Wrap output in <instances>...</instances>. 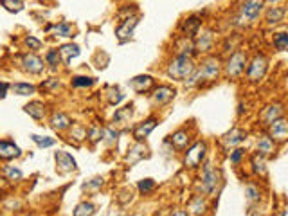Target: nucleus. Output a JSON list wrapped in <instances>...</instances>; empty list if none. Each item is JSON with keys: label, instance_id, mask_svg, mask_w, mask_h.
Wrapping results in <instances>:
<instances>
[{"label": "nucleus", "instance_id": "37", "mask_svg": "<svg viewBox=\"0 0 288 216\" xmlns=\"http://www.w3.org/2000/svg\"><path fill=\"white\" fill-rule=\"evenodd\" d=\"M245 195H247V200L248 202H259V198H261V191H259L258 186H254V184H247V187H245Z\"/></svg>", "mask_w": 288, "mask_h": 216}, {"label": "nucleus", "instance_id": "42", "mask_svg": "<svg viewBox=\"0 0 288 216\" xmlns=\"http://www.w3.org/2000/svg\"><path fill=\"white\" fill-rule=\"evenodd\" d=\"M123 98H124V96L119 92V90L112 89V90H110V94H108V103L110 105H119L121 101H123Z\"/></svg>", "mask_w": 288, "mask_h": 216}, {"label": "nucleus", "instance_id": "39", "mask_svg": "<svg viewBox=\"0 0 288 216\" xmlns=\"http://www.w3.org/2000/svg\"><path fill=\"white\" fill-rule=\"evenodd\" d=\"M94 85V79L87 78V76H74L72 78V87L76 89H81V87H92Z\"/></svg>", "mask_w": 288, "mask_h": 216}, {"label": "nucleus", "instance_id": "50", "mask_svg": "<svg viewBox=\"0 0 288 216\" xmlns=\"http://www.w3.org/2000/svg\"><path fill=\"white\" fill-rule=\"evenodd\" d=\"M171 216H189V213H186V211H180V209H179V211H175V213H173V215H171Z\"/></svg>", "mask_w": 288, "mask_h": 216}, {"label": "nucleus", "instance_id": "19", "mask_svg": "<svg viewBox=\"0 0 288 216\" xmlns=\"http://www.w3.org/2000/svg\"><path fill=\"white\" fill-rule=\"evenodd\" d=\"M22 152L20 148L16 146L15 143H9V141H0V159L2 161H11V159L20 157Z\"/></svg>", "mask_w": 288, "mask_h": 216}, {"label": "nucleus", "instance_id": "7", "mask_svg": "<svg viewBox=\"0 0 288 216\" xmlns=\"http://www.w3.org/2000/svg\"><path fill=\"white\" fill-rule=\"evenodd\" d=\"M268 135L276 141V143H285L288 141V121L285 117L276 119L274 123L268 124Z\"/></svg>", "mask_w": 288, "mask_h": 216}, {"label": "nucleus", "instance_id": "44", "mask_svg": "<svg viewBox=\"0 0 288 216\" xmlns=\"http://www.w3.org/2000/svg\"><path fill=\"white\" fill-rule=\"evenodd\" d=\"M42 89H44V90H50V92H52V90H58V89H60V81H58V79H54V78H50V79H47V81H44V83H42Z\"/></svg>", "mask_w": 288, "mask_h": 216}, {"label": "nucleus", "instance_id": "12", "mask_svg": "<svg viewBox=\"0 0 288 216\" xmlns=\"http://www.w3.org/2000/svg\"><path fill=\"white\" fill-rule=\"evenodd\" d=\"M22 65H24V70H27L31 74H40L45 69L44 59L40 56H36V54H25L22 58Z\"/></svg>", "mask_w": 288, "mask_h": 216}, {"label": "nucleus", "instance_id": "31", "mask_svg": "<svg viewBox=\"0 0 288 216\" xmlns=\"http://www.w3.org/2000/svg\"><path fill=\"white\" fill-rule=\"evenodd\" d=\"M11 90L16 94V96H33L36 92V87L31 83H15L11 85Z\"/></svg>", "mask_w": 288, "mask_h": 216}, {"label": "nucleus", "instance_id": "13", "mask_svg": "<svg viewBox=\"0 0 288 216\" xmlns=\"http://www.w3.org/2000/svg\"><path fill=\"white\" fill-rule=\"evenodd\" d=\"M259 117H261V123H263L265 126H268V124L274 123L276 119L283 117V105H281V103L268 105L263 112H261V115H259Z\"/></svg>", "mask_w": 288, "mask_h": 216}, {"label": "nucleus", "instance_id": "27", "mask_svg": "<svg viewBox=\"0 0 288 216\" xmlns=\"http://www.w3.org/2000/svg\"><path fill=\"white\" fill-rule=\"evenodd\" d=\"M58 53H60V56L63 58L65 63H69V61H70L72 58H76V56H80L81 51H80V47H78L76 44H65V45H61Z\"/></svg>", "mask_w": 288, "mask_h": 216}, {"label": "nucleus", "instance_id": "14", "mask_svg": "<svg viewBox=\"0 0 288 216\" xmlns=\"http://www.w3.org/2000/svg\"><path fill=\"white\" fill-rule=\"evenodd\" d=\"M157 124H159V119H157V117H148L146 121H143L141 124H137V126H135L134 137L137 139V141H143V139H146L149 133L153 132Z\"/></svg>", "mask_w": 288, "mask_h": 216}, {"label": "nucleus", "instance_id": "35", "mask_svg": "<svg viewBox=\"0 0 288 216\" xmlns=\"http://www.w3.org/2000/svg\"><path fill=\"white\" fill-rule=\"evenodd\" d=\"M132 113H134V105H128V107L121 108L119 112H115L114 121H115V123H123V121H128V119L132 117Z\"/></svg>", "mask_w": 288, "mask_h": 216}, {"label": "nucleus", "instance_id": "46", "mask_svg": "<svg viewBox=\"0 0 288 216\" xmlns=\"http://www.w3.org/2000/svg\"><path fill=\"white\" fill-rule=\"evenodd\" d=\"M103 137H104V141L106 143H115L117 141V132H114L112 128H106V130H103Z\"/></svg>", "mask_w": 288, "mask_h": 216}, {"label": "nucleus", "instance_id": "26", "mask_svg": "<svg viewBox=\"0 0 288 216\" xmlns=\"http://www.w3.org/2000/svg\"><path fill=\"white\" fill-rule=\"evenodd\" d=\"M130 85H132V89L137 90V92H146V90L153 85V78H151V76H137V78H134L130 81Z\"/></svg>", "mask_w": 288, "mask_h": 216}, {"label": "nucleus", "instance_id": "34", "mask_svg": "<svg viewBox=\"0 0 288 216\" xmlns=\"http://www.w3.org/2000/svg\"><path fill=\"white\" fill-rule=\"evenodd\" d=\"M2 171H4V175H5L7 180H13V182L22 180V177H24L20 169H18V167H13V166H4L2 167Z\"/></svg>", "mask_w": 288, "mask_h": 216}, {"label": "nucleus", "instance_id": "2", "mask_svg": "<svg viewBox=\"0 0 288 216\" xmlns=\"http://www.w3.org/2000/svg\"><path fill=\"white\" fill-rule=\"evenodd\" d=\"M265 5V0H243L241 5H240V11H238V25L241 27H247V25L254 24L256 20H258L259 13L263 9Z\"/></svg>", "mask_w": 288, "mask_h": 216}, {"label": "nucleus", "instance_id": "47", "mask_svg": "<svg viewBox=\"0 0 288 216\" xmlns=\"http://www.w3.org/2000/svg\"><path fill=\"white\" fill-rule=\"evenodd\" d=\"M243 155H245L243 150H241V148H236V150H233V152H231V162H233V164H238V162L241 161V157H243Z\"/></svg>", "mask_w": 288, "mask_h": 216}, {"label": "nucleus", "instance_id": "49", "mask_svg": "<svg viewBox=\"0 0 288 216\" xmlns=\"http://www.w3.org/2000/svg\"><path fill=\"white\" fill-rule=\"evenodd\" d=\"M9 89H11V87L7 83H0V98H4L5 92H7Z\"/></svg>", "mask_w": 288, "mask_h": 216}, {"label": "nucleus", "instance_id": "8", "mask_svg": "<svg viewBox=\"0 0 288 216\" xmlns=\"http://www.w3.org/2000/svg\"><path fill=\"white\" fill-rule=\"evenodd\" d=\"M214 45V33L211 29H202L196 33L194 38V49L196 53H211Z\"/></svg>", "mask_w": 288, "mask_h": 216}, {"label": "nucleus", "instance_id": "38", "mask_svg": "<svg viewBox=\"0 0 288 216\" xmlns=\"http://www.w3.org/2000/svg\"><path fill=\"white\" fill-rule=\"evenodd\" d=\"M31 139H33V143H36L40 148H50L56 144V141L52 137H44V135H36V133H33Z\"/></svg>", "mask_w": 288, "mask_h": 216}, {"label": "nucleus", "instance_id": "28", "mask_svg": "<svg viewBox=\"0 0 288 216\" xmlns=\"http://www.w3.org/2000/svg\"><path fill=\"white\" fill-rule=\"evenodd\" d=\"M272 47L278 53H285L288 51V31H283V33H276L272 36Z\"/></svg>", "mask_w": 288, "mask_h": 216}, {"label": "nucleus", "instance_id": "6", "mask_svg": "<svg viewBox=\"0 0 288 216\" xmlns=\"http://www.w3.org/2000/svg\"><path fill=\"white\" fill-rule=\"evenodd\" d=\"M205 152H207V144L204 141H198L194 143L193 146L188 148V152L184 155V164L188 167H198L202 162H204Z\"/></svg>", "mask_w": 288, "mask_h": 216}, {"label": "nucleus", "instance_id": "4", "mask_svg": "<svg viewBox=\"0 0 288 216\" xmlns=\"http://www.w3.org/2000/svg\"><path fill=\"white\" fill-rule=\"evenodd\" d=\"M218 184L220 171L211 162H204V169H202V177H200V191L204 195H213L218 189Z\"/></svg>", "mask_w": 288, "mask_h": 216}, {"label": "nucleus", "instance_id": "43", "mask_svg": "<svg viewBox=\"0 0 288 216\" xmlns=\"http://www.w3.org/2000/svg\"><path fill=\"white\" fill-rule=\"evenodd\" d=\"M25 45L29 47V51H38L42 49V42L35 36H25Z\"/></svg>", "mask_w": 288, "mask_h": 216}, {"label": "nucleus", "instance_id": "30", "mask_svg": "<svg viewBox=\"0 0 288 216\" xmlns=\"http://www.w3.org/2000/svg\"><path fill=\"white\" fill-rule=\"evenodd\" d=\"M94 213H96V206L92 202H81V204L76 206L72 216H92Z\"/></svg>", "mask_w": 288, "mask_h": 216}, {"label": "nucleus", "instance_id": "20", "mask_svg": "<svg viewBox=\"0 0 288 216\" xmlns=\"http://www.w3.org/2000/svg\"><path fill=\"white\" fill-rule=\"evenodd\" d=\"M189 143H191V133L188 132V130H177V132L171 135V144H173V148H177V150H186V148L189 146Z\"/></svg>", "mask_w": 288, "mask_h": 216}, {"label": "nucleus", "instance_id": "22", "mask_svg": "<svg viewBox=\"0 0 288 216\" xmlns=\"http://www.w3.org/2000/svg\"><path fill=\"white\" fill-rule=\"evenodd\" d=\"M283 18H285V9L281 5H274V7H268V9L265 11V22H267L268 25L279 24Z\"/></svg>", "mask_w": 288, "mask_h": 216}, {"label": "nucleus", "instance_id": "5", "mask_svg": "<svg viewBox=\"0 0 288 216\" xmlns=\"http://www.w3.org/2000/svg\"><path fill=\"white\" fill-rule=\"evenodd\" d=\"M267 69H268L267 58H265L263 54H256V56L250 59V63L247 65V79L250 83H259V81L265 78Z\"/></svg>", "mask_w": 288, "mask_h": 216}, {"label": "nucleus", "instance_id": "25", "mask_svg": "<svg viewBox=\"0 0 288 216\" xmlns=\"http://www.w3.org/2000/svg\"><path fill=\"white\" fill-rule=\"evenodd\" d=\"M250 166H252V171L259 177H265L267 175V161H265L263 155H259L258 152L250 157Z\"/></svg>", "mask_w": 288, "mask_h": 216}, {"label": "nucleus", "instance_id": "29", "mask_svg": "<svg viewBox=\"0 0 288 216\" xmlns=\"http://www.w3.org/2000/svg\"><path fill=\"white\" fill-rule=\"evenodd\" d=\"M148 148L144 146V144H135L132 150H130V153H128V157H126V161L132 164V162H137V161H141V159H144V157H148Z\"/></svg>", "mask_w": 288, "mask_h": 216}, {"label": "nucleus", "instance_id": "45", "mask_svg": "<svg viewBox=\"0 0 288 216\" xmlns=\"http://www.w3.org/2000/svg\"><path fill=\"white\" fill-rule=\"evenodd\" d=\"M101 186H103V178L96 177V178H92V182H90V184H85L83 189H85V191H92V189H97V187H101Z\"/></svg>", "mask_w": 288, "mask_h": 216}, {"label": "nucleus", "instance_id": "41", "mask_svg": "<svg viewBox=\"0 0 288 216\" xmlns=\"http://www.w3.org/2000/svg\"><path fill=\"white\" fill-rule=\"evenodd\" d=\"M87 137L90 139V143H97V141H101V139H103V130H101V128H97V126L89 128Z\"/></svg>", "mask_w": 288, "mask_h": 216}, {"label": "nucleus", "instance_id": "3", "mask_svg": "<svg viewBox=\"0 0 288 216\" xmlns=\"http://www.w3.org/2000/svg\"><path fill=\"white\" fill-rule=\"evenodd\" d=\"M247 65H248L247 53H243V51H234V53L229 56V59L225 61V65H224L225 76H227L229 79L240 78V76L245 72Z\"/></svg>", "mask_w": 288, "mask_h": 216}, {"label": "nucleus", "instance_id": "16", "mask_svg": "<svg viewBox=\"0 0 288 216\" xmlns=\"http://www.w3.org/2000/svg\"><path fill=\"white\" fill-rule=\"evenodd\" d=\"M202 27V18L198 15H189L188 18L180 24V29L186 36H196V33Z\"/></svg>", "mask_w": 288, "mask_h": 216}, {"label": "nucleus", "instance_id": "32", "mask_svg": "<svg viewBox=\"0 0 288 216\" xmlns=\"http://www.w3.org/2000/svg\"><path fill=\"white\" fill-rule=\"evenodd\" d=\"M54 35L60 38H69V36H72V25L69 22H61V24L54 25Z\"/></svg>", "mask_w": 288, "mask_h": 216}, {"label": "nucleus", "instance_id": "15", "mask_svg": "<svg viewBox=\"0 0 288 216\" xmlns=\"http://www.w3.org/2000/svg\"><path fill=\"white\" fill-rule=\"evenodd\" d=\"M245 139H247V133L241 128H233L231 132L225 133L224 137H222V143H224L225 148H236L243 143Z\"/></svg>", "mask_w": 288, "mask_h": 216}, {"label": "nucleus", "instance_id": "48", "mask_svg": "<svg viewBox=\"0 0 288 216\" xmlns=\"http://www.w3.org/2000/svg\"><path fill=\"white\" fill-rule=\"evenodd\" d=\"M72 135H74L76 141H81V139L87 137V132H85L83 128H74V130H72Z\"/></svg>", "mask_w": 288, "mask_h": 216}, {"label": "nucleus", "instance_id": "18", "mask_svg": "<svg viewBox=\"0 0 288 216\" xmlns=\"http://www.w3.org/2000/svg\"><path fill=\"white\" fill-rule=\"evenodd\" d=\"M175 49H177V56H193L196 53L194 49V40H191L189 36H182L175 42Z\"/></svg>", "mask_w": 288, "mask_h": 216}, {"label": "nucleus", "instance_id": "40", "mask_svg": "<svg viewBox=\"0 0 288 216\" xmlns=\"http://www.w3.org/2000/svg\"><path fill=\"white\" fill-rule=\"evenodd\" d=\"M45 59H47V63H49L52 69H56V67L60 65V61H61V56H60L58 51H49L47 56H45Z\"/></svg>", "mask_w": 288, "mask_h": 216}, {"label": "nucleus", "instance_id": "17", "mask_svg": "<svg viewBox=\"0 0 288 216\" xmlns=\"http://www.w3.org/2000/svg\"><path fill=\"white\" fill-rule=\"evenodd\" d=\"M256 152L263 157H268V155H274L276 153V141H274L270 135H261L256 143Z\"/></svg>", "mask_w": 288, "mask_h": 216}, {"label": "nucleus", "instance_id": "11", "mask_svg": "<svg viewBox=\"0 0 288 216\" xmlns=\"http://www.w3.org/2000/svg\"><path fill=\"white\" fill-rule=\"evenodd\" d=\"M54 159H56V167H58L60 173H70L78 167L76 166V159L67 152H56Z\"/></svg>", "mask_w": 288, "mask_h": 216}, {"label": "nucleus", "instance_id": "9", "mask_svg": "<svg viewBox=\"0 0 288 216\" xmlns=\"http://www.w3.org/2000/svg\"><path fill=\"white\" fill-rule=\"evenodd\" d=\"M137 24H139V18H137V16H128V18H124L123 22H121L119 27L115 29V36H117V40H119L121 44H124V42H128V40L132 38Z\"/></svg>", "mask_w": 288, "mask_h": 216}, {"label": "nucleus", "instance_id": "1", "mask_svg": "<svg viewBox=\"0 0 288 216\" xmlns=\"http://www.w3.org/2000/svg\"><path fill=\"white\" fill-rule=\"evenodd\" d=\"M194 69H196V65H194L193 58H189V56H175V58L169 61L166 74H168L171 79L184 81V79H188L189 76L194 72Z\"/></svg>", "mask_w": 288, "mask_h": 216}, {"label": "nucleus", "instance_id": "36", "mask_svg": "<svg viewBox=\"0 0 288 216\" xmlns=\"http://www.w3.org/2000/svg\"><path fill=\"white\" fill-rule=\"evenodd\" d=\"M155 180L153 178H144V180H141L139 184H137V189H139L141 195H149V193L155 189Z\"/></svg>", "mask_w": 288, "mask_h": 216}, {"label": "nucleus", "instance_id": "24", "mask_svg": "<svg viewBox=\"0 0 288 216\" xmlns=\"http://www.w3.org/2000/svg\"><path fill=\"white\" fill-rule=\"evenodd\" d=\"M189 215L193 216H202L204 213H207V200H205L204 197H194L193 200H191V204H189Z\"/></svg>", "mask_w": 288, "mask_h": 216}, {"label": "nucleus", "instance_id": "21", "mask_svg": "<svg viewBox=\"0 0 288 216\" xmlns=\"http://www.w3.org/2000/svg\"><path fill=\"white\" fill-rule=\"evenodd\" d=\"M24 112L29 113L31 117L36 119V121H42L45 115V105L42 101H31L24 107Z\"/></svg>", "mask_w": 288, "mask_h": 216}, {"label": "nucleus", "instance_id": "33", "mask_svg": "<svg viewBox=\"0 0 288 216\" xmlns=\"http://www.w3.org/2000/svg\"><path fill=\"white\" fill-rule=\"evenodd\" d=\"M0 4L4 5L9 13H20L24 9V2L22 0H0Z\"/></svg>", "mask_w": 288, "mask_h": 216}, {"label": "nucleus", "instance_id": "10", "mask_svg": "<svg viewBox=\"0 0 288 216\" xmlns=\"http://www.w3.org/2000/svg\"><path fill=\"white\" fill-rule=\"evenodd\" d=\"M175 94H177V90H175L173 87H169V85H159V87L153 90L151 101H153V105L162 107V105H168L169 101L175 98Z\"/></svg>", "mask_w": 288, "mask_h": 216}, {"label": "nucleus", "instance_id": "23", "mask_svg": "<svg viewBox=\"0 0 288 216\" xmlns=\"http://www.w3.org/2000/svg\"><path fill=\"white\" fill-rule=\"evenodd\" d=\"M70 124H72V121H70L69 115H67V113H63V112H58V113H54V115L50 117V126L54 128V130H58V132H63V130H67Z\"/></svg>", "mask_w": 288, "mask_h": 216}]
</instances>
